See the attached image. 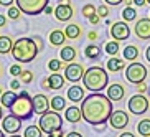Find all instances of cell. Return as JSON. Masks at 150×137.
<instances>
[{"instance_id":"obj_1","label":"cell","mask_w":150,"mask_h":137,"mask_svg":"<svg viewBox=\"0 0 150 137\" xmlns=\"http://www.w3.org/2000/svg\"><path fill=\"white\" fill-rule=\"evenodd\" d=\"M112 111V101L102 93H93L81 101L83 119L91 126H101L107 122Z\"/></svg>"},{"instance_id":"obj_2","label":"cell","mask_w":150,"mask_h":137,"mask_svg":"<svg viewBox=\"0 0 150 137\" xmlns=\"http://www.w3.org/2000/svg\"><path fill=\"white\" fill-rule=\"evenodd\" d=\"M38 53H40V48H38L36 41L33 38H28V36L18 38L12 48V56L18 63H31Z\"/></svg>"},{"instance_id":"obj_3","label":"cell","mask_w":150,"mask_h":137,"mask_svg":"<svg viewBox=\"0 0 150 137\" xmlns=\"http://www.w3.org/2000/svg\"><path fill=\"white\" fill-rule=\"evenodd\" d=\"M84 88L91 91V93H101L104 88L109 84V75L107 71L101 66H91L89 70L84 71L83 76Z\"/></svg>"},{"instance_id":"obj_4","label":"cell","mask_w":150,"mask_h":137,"mask_svg":"<svg viewBox=\"0 0 150 137\" xmlns=\"http://www.w3.org/2000/svg\"><path fill=\"white\" fill-rule=\"evenodd\" d=\"M10 112L15 116H18L20 119H30L31 116L35 114V109H33V97H30V94L27 91L18 94V97L15 99L13 106L10 107Z\"/></svg>"},{"instance_id":"obj_5","label":"cell","mask_w":150,"mask_h":137,"mask_svg":"<svg viewBox=\"0 0 150 137\" xmlns=\"http://www.w3.org/2000/svg\"><path fill=\"white\" fill-rule=\"evenodd\" d=\"M38 126L41 127V131H43L45 134H53L58 129H63V117L58 114V111H54V109L46 111L45 114L40 116Z\"/></svg>"},{"instance_id":"obj_6","label":"cell","mask_w":150,"mask_h":137,"mask_svg":"<svg viewBox=\"0 0 150 137\" xmlns=\"http://www.w3.org/2000/svg\"><path fill=\"white\" fill-rule=\"evenodd\" d=\"M15 4L22 10V13L40 15L48 7V0H15Z\"/></svg>"},{"instance_id":"obj_7","label":"cell","mask_w":150,"mask_h":137,"mask_svg":"<svg viewBox=\"0 0 150 137\" xmlns=\"http://www.w3.org/2000/svg\"><path fill=\"white\" fill-rule=\"evenodd\" d=\"M147 78V68L139 61H132L125 68V80L132 84H139L142 81H145Z\"/></svg>"},{"instance_id":"obj_8","label":"cell","mask_w":150,"mask_h":137,"mask_svg":"<svg viewBox=\"0 0 150 137\" xmlns=\"http://www.w3.org/2000/svg\"><path fill=\"white\" fill-rule=\"evenodd\" d=\"M127 106H129L130 114L142 116V114H145L147 111H149L150 102H149V97H145L142 93H137V94H134V96L129 99Z\"/></svg>"},{"instance_id":"obj_9","label":"cell","mask_w":150,"mask_h":137,"mask_svg":"<svg viewBox=\"0 0 150 137\" xmlns=\"http://www.w3.org/2000/svg\"><path fill=\"white\" fill-rule=\"evenodd\" d=\"M22 121L18 116L15 114H8L5 116L4 119H2V129H4L5 134H8V136H12V134H17L20 129H22Z\"/></svg>"},{"instance_id":"obj_10","label":"cell","mask_w":150,"mask_h":137,"mask_svg":"<svg viewBox=\"0 0 150 137\" xmlns=\"http://www.w3.org/2000/svg\"><path fill=\"white\" fill-rule=\"evenodd\" d=\"M110 36L117 41H124L130 36V28L127 22H114L110 25Z\"/></svg>"},{"instance_id":"obj_11","label":"cell","mask_w":150,"mask_h":137,"mask_svg":"<svg viewBox=\"0 0 150 137\" xmlns=\"http://www.w3.org/2000/svg\"><path fill=\"white\" fill-rule=\"evenodd\" d=\"M84 76V68L81 63H69L64 68V78L71 83H78L79 80H83Z\"/></svg>"},{"instance_id":"obj_12","label":"cell","mask_w":150,"mask_h":137,"mask_svg":"<svg viewBox=\"0 0 150 137\" xmlns=\"http://www.w3.org/2000/svg\"><path fill=\"white\" fill-rule=\"evenodd\" d=\"M109 124L112 129H125L129 126V114L120 109L112 111V114L109 117Z\"/></svg>"},{"instance_id":"obj_13","label":"cell","mask_w":150,"mask_h":137,"mask_svg":"<svg viewBox=\"0 0 150 137\" xmlns=\"http://www.w3.org/2000/svg\"><path fill=\"white\" fill-rule=\"evenodd\" d=\"M135 35L140 38V40H149L150 38V17H144L140 18L139 22L135 23Z\"/></svg>"},{"instance_id":"obj_14","label":"cell","mask_w":150,"mask_h":137,"mask_svg":"<svg viewBox=\"0 0 150 137\" xmlns=\"http://www.w3.org/2000/svg\"><path fill=\"white\" fill-rule=\"evenodd\" d=\"M74 15V10L69 4H58V7L54 9V17L58 22H68Z\"/></svg>"},{"instance_id":"obj_15","label":"cell","mask_w":150,"mask_h":137,"mask_svg":"<svg viewBox=\"0 0 150 137\" xmlns=\"http://www.w3.org/2000/svg\"><path fill=\"white\" fill-rule=\"evenodd\" d=\"M51 106V101L45 94H36L33 96V109H35V114H45L46 111H50Z\"/></svg>"},{"instance_id":"obj_16","label":"cell","mask_w":150,"mask_h":137,"mask_svg":"<svg viewBox=\"0 0 150 137\" xmlns=\"http://www.w3.org/2000/svg\"><path fill=\"white\" fill-rule=\"evenodd\" d=\"M124 96H125V89H124L122 84L119 83H114V84H110L109 88H107V97H109L112 102H117V101H122Z\"/></svg>"},{"instance_id":"obj_17","label":"cell","mask_w":150,"mask_h":137,"mask_svg":"<svg viewBox=\"0 0 150 137\" xmlns=\"http://www.w3.org/2000/svg\"><path fill=\"white\" fill-rule=\"evenodd\" d=\"M64 119L71 124H76L83 119V112H81V107L78 106H69L64 109Z\"/></svg>"},{"instance_id":"obj_18","label":"cell","mask_w":150,"mask_h":137,"mask_svg":"<svg viewBox=\"0 0 150 137\" xmlns=\"http://www.w3.org/2000/svg\"><path fill=\"white\" fill-rule=\"evenodd\" d=\"M68 99H69L71 102H79L84 99V88H81V86H78V83H74L71 88H68V93H66Z\"/></svg>"},{"instance_id":"obj_19","label":"cell","mask_w":150,"mask_h":137,"mask_svg":"<svg viewBox=\"0 0 150 137\" xmlns=\"http://www.w3.org/2000/svg\"><path fill=\"white\" fill-rule=\"evenodd\" d=\"M66 33L63 30H53L50 33V43L53 45V46H63L64 41H66Z\"/></svg>"},{"instance_id":"obj_20","label":"cell","mask_w":150,"mask_h":137,"mask_svg":"<svg viewBox=\"0 0 150 137\" xmlns=\"http://www.w3.org/2000/svg\"><path fill=\"white\" fill-rule=\"evenodd\" d=\"M76 56H78V51H76L74 46H63L61 51H59V58H61L64 63H71L74 61Z\"/></svg>"},{"instance_id":"obj_21","label":"cell","mask_w":150,"mask_h":137,"mask_svg":"<svg viewBox=\"0 0 150 137\" xmlns=\"http://www.w3.org/2000/svg\"><path fill=\"white\" fill-rule=\"evenodd\" d=\"M17 94H15V91L13 89H10V91H5L2 96H0V104L4 107H7V109H10V107L13 106V102H15V99H17Z\"/></svg>"},{"instance_id":"obj_22","label":"cell","mask_w":150,"mask_h":137,"mask_svg":"<svg viewBox=\"0 0 150 137\" xmlns=\"http://www.w3.org/2000/svg\"><path fill=\"white\" fill-rule=\"evenodd\" d=\"M48 81H50V88H51V89H61L63 86H64V81H66V78H64L63 75L53 73V75H50Z\"/></svg>"},{"instance_id":"obj_23","label":"cell","mask_w":150,"mask_h":137,"mask_svg":"<svg viewBox=\"0 0 150 137\" xmlns=\"http://www.w3.org/2000/svg\"><path fill=\"white\" fill-rule=\"evenodd\" d=\"M12 48H13V41H12V38L7 36V35H0V55L12 53Z\"/></svg>"},{"instance_id":"obj_24","label":"cell","mask_w":150,"mask_h":137,"mask_svg":"<svg viewBox=\"0 0 150 137\" xmlns=\"http://www.w3.org/2000/svg\"><path fill=\"white\" fill-rule=\"evenodd\" d=\"M124 66H125V63H124L122 60H119L117 56L109 58V61H107V70H109L110 73H117V71L124 70Z\"/></svg>"},{"instance_id":"obj_25","label":"cell","mask_w":150,"mask_h":137,"mask_svg":"<svg viewBox=\"0 0 150 137\" xmlns=\"http://www.w3.org/2000/svg\"><path fill=\"white\" fill-rule=\"evenodd\" d=\"M139 58V48L134 46V45H129L124 48V60L125 61H135Z\"/></svg>"},{"instance_id":"obj_26","label":"cell","mask_w":150,"mask_h":137,"mask_svg":"<svg viewBox=\"0 0 150 137\" xmlns=\"http://www.w3.org/2000/svg\"><path fill=\"white\" fill-rule=\"evenodd\" d=\"M64 33H66L68 38L76 40V38H79V35H81V27L79 25H76V23H69V25L64 28Z\"/></svg>"},{"instance_id":"obj_27","label":"cell","mask_w":150,"mask_h":137,"mask_svg":"<svg viewBox=\"0 0 150 137\" xmlns=\"http://www.w3.org/2000/svg\"><path fill=\"white\" fill-rule=\"evenodd\" d=\"M137 132L142 137H150V119H142L137 124Z\"/></svg>"},{"instance_id":"obj_28","label":"cell","mask_w":150,"mask_h":137,"mask_svg":"<svg viewBox=\"0 0 150 137\" xmlns=\"http://www.w3.org/2000/svg\"><path fill=\"white\" fill-rule=\"evenodd\" d=\"M84 55L91 60H97V58L101 56V48L97 46V45H88L86 50H84Z\"/></svg>"},{"instance_id":"obj_29","label":"cell","mask_w":150,"mask_h":137,"mask_svg":"<svg viewBox=\"0 0 150 137\" xmlns=\"http://www.w3.org/2000/svg\"><path fill=\"white\" fill-rule=\"evenodd\" d=\"M43 136V131H41L40 126H28L23 131V137H41Z\"/></svg>"},{"instance_id":"obj_30","label":"cell","mask_w":150,"mask_h":137,"mask_svg":"<svg viewBox=\"0 0 150 137\" xmlns=\"http://www.w3.org/2000/svg\"><path fill=\"white\" fill-rule=\"evenodd\" d=\"M51 109L54 111H63V109H66V99L63 96H54L53 99H51Z\"/></svg>"},{"instance_id":"obj_31","label":"cell","mask_w":150,"mask_h":137,"mask_svg":"<svg viewBox=\"0 0 150 137\" xmlns=\"http://www.w3.org/2000/svg\"><path fill=\"white\" fill-rule=\"evenodd\" d=\"M122 18H124V22H134L137 18V10L132 9V7H125L122 10Z\"/></svg>"},{"instance_id":"obj_32","label":"cell","mask_w":150,"mask_h":137,"mask_svg":"<svg viewBox=\"0 0 150 137\" xmlns=\"http://www.w3.org/2000/svg\"><path fill=\"white\" fill-rule=\"evenodd\" d=\"M119 50H120V46H119V41L117 40H112L109 43H106V53L110 55V56H117Z\"/></svg>"},{"instance_id":"obj_33","label":"cell","mask_w":150,"mask_h":137,"mask_svg":"<svg viewBox=\"0 0 150 137\" xmlns=\"http://www.w3.org/2000/svg\"><path fill=\"white\" fill-rule=\"evenodd\" d=\"M63 66V60H56V58H53V60H50L48 61V70L53 71V73H58V71L61 70Z\"/></svg>"},{"instance_id":"obj_34","label":"cell","mask_w":150,"mask_h":137,"mask_svg":"<svg viewBox=\"0 0 150 137\" xmlns=\"http://www.w3.org/2000/svg\"><path fill=\"white\" fill-rule=\"evenodd\" d=\"M22 15V10L18 9V7H8L7 9V17L12 18V20H18Z\"/></svg>"},{"instance_id":"obj_35","label":"cell","mask_w":150,"mask_h":137,"mask_svg":"<svg viewBox=\"0 0 150 137\" xmlns=\"http://www.w3.org/2000/svg\"><path fill=\"white\" fill-rule=\"evenodd\" d=\"M94 13H97V7H94L93 4H86L83 7V15L86 18H89L91 15H94Z\"/></svg>"},{"instance_id":"obj_36","label":"cell","mask_w":150,"mask_h":137,"mask_svg":"<svg viewBox=\"0 0 150 137\" xmlns=\"http://www.w3.org/2000/svg\"><path fill=\"white\" fill-rule=\"evenodd\" d=\"M20 81H22L23 84H30L31 81H33V73H31L30 70H23L22 75H20Z\"/></svg>"},{"instance_id":"obj_37","label":"cell","mask_w":150,"mask_h":137,"mask_svg":"<svg viewBox=\"0 0 150 137\" xmlns=\"http://www.w3.org/2000/svg\"><path fill=\"white\" fill-rule=\"evenodd\" d=\"M22 66H20V63H15V65H12L10 66V75L13 76V78H20V75H22Z\"/></svg>"},{"instance_id":"obj_38","label":"cell","mask_w":150,"mask_h":137,"mask_svg":"<svg viewBox=\"0 0 150 137\" xmlns=\"http://www.w3.org/2000/svg\"><path fill=\"white\" fill-rule=\"evenodd\" d=\"M97 15L101 18L109 17V9H107V5H99V7H97Z\"/></svg>"},{"instance_id":"obj_39","label":"cell","mask_w":150,"mask_h":137,"mask_svg":"<svg viewBox=\"0 0 150 137\" xmlns=\"http://www.w3.org/2000/svg\"><path fill=\"white\" fill-rule=\"evenodd\" d=\"M22 88V81L20 80H12V83H10V89H13V91H18V89Z\"/></svg>"},{"instance_id":"obj_40","label":"cell","mask_w":150,"mask_h":137,"mask_svg":"<svg viewBox=\"0 0 150 137\" xmlns=\"http://www.w3.org/2000/svg\"><path fill=\"white\" fill-rule=\"evenodd\" d=\"M135 86H137V91H139V93H142V94H144V93L147 91V89H149V86L145 84V81H142V83L135 84Z\"/></svg>"},{"instance_id":"obj_41","label":"cell","mask_w":150,"mask_h":137,"mask_svg":"<svg viewBox=\"0 0 150 137\" xmlns=\"http://www.w3.org/2000/svg\"><path fill=\"white\" fill-rule=\"evenodd\" d=\"M88 20H89V23H93V25H97V23L101 22V17H99L97 13H94V15H91V17H89Z\"/></svg>"},{"instance_id":"obj_42","label":"cell","mask_w":150,"mask_h":137,"mask_svg":"<svg viewBox=\"0 0 150 137\" xmlns=\"http://www.w3.org/2000/svg\"><path fill=\"white\" fill-rule=\"evenodd\" d=\"M13 2H15V0H0V5L8 9V7H12V4H13Z\"/></svg>"},{"instance_id":"obj_43","label":"cell","mask_w":150,"mask_h":137,"mask_svg":"<svg viewBox=\"0 0 150 137\" xmlns=\"http://www.w3.org/2000/svg\"><path fill=\"white\" fill-rule=\"evenodd\" d=\"M104 2H106L107 5H114V7H115V5H120L124 0H104Z\"/></svg>"},{"instance_id":"obj_44","label":"cell","mask_w":150,"mask_h":137,"mask_svg":"<svg viewBox=\"0 0 150 137\" xmlns=\"http://www.w3.org/2000/svg\"><path fill=\"white\" fill-rule=\"evenodd\" d=\"M48 137H63V129H58L53 134H48Z\"/></svg>"},{"instance_id":"obj_45","label":"cell","mask_w":150,"mask_h":137,"mask_svg":"<svg viewBox=\"0 0 150 137\" xmlns=\"http://www.w3.org/2000/svg\"><path fill=\"white\" fill-rule=\"evenodd\" d=\"M64 137H83V136H81L79 132H76V131H73V132H68Z\"/></svg>"},{"instance_id":"obj_46","label":"cell","mask_w":150,"mask_h":137,"mask_svg":"<svg viewBox=\"0 0 150 137\" xmlns=\"http://www.w3.org/2000/svg\"><path fill=\"white\" fill-rule=\"evenodd\" d=\"M41 88H43V89H51V88H50V81L48 80H43V81H41Z\"/></svg>"},{"instance_id":"obj_47","label":"cell","mask_w":150,"mask_h":137,"mask_svg":"<svg viewBox=\"0 0 150 137\" xmlns=\"http://www.w3.org/2000/svg\"><path fill=\"white\" fill-rule=\"evenodd\" d=\"M45 13H46V15H51V13H54V9L51 7V5H48V7L45 9Z\"/></svg>"},{"instance_id":"obj_48","label":"cell","mask_w":150,"mask_h":137,"mask_svg":"<svg viewBox=\"0 0 150 137\" xmlns=\"http://www.w3.org/2000/svg\"><path fill=\"white\" fill-rule=\"evenodd\" d=\"M88 38H89V40H96V38H97V33H96V31H89V33H88Z\"/></svg>"},{"instance_id":"obj_49","label":"cell","mask_w":150,"mask_h":137,"mask_svg":"<svg viewBox=\"0 0 150 137\" xmlns=\"http://www.w3.org/2000/svg\"><path fill=\"white\" fill-rule=\"evenodd\" d=\"M134 4H135L137 7H144V5L147 4V0H134Z\"/></svg>"},{"instance_id":"obj_50","label":"cell","mask_w":150,"mask_h":137,"mask_svg":"<svg viewBox=\"0 0 150 137\" xmlns=\"http://www.w3.org/2000/svg\"><path fill=\"white\" fill-rule=\"evenodd\" d=\"M5 23H7V17L5 15H0V28L5 27Z\"/></svg>"},{"instance_id":"obj_51","label":"cell","mask_w":150,"mask_h":137,"mask_svg":"<svg viewBox=\"0 0 150 137\" xmlns=\"http://www.w3.org/2000/svg\"><path fill=\"white\" fill-rule=\"evenodd\" d=\"M119 137H135V136H134L132 132H122V134H120Z\"/></svg>"},{"instance_id":"obj_52","label":"cell","mask_w":150,"mask_h":137,"mask_svg":"<svg viewBox=\"0 0 150 137\" xmlns=\"http://www.w3.org/2000/svg\"><path fill=\"white\" fill-rule=\"evenodd\" d=\"M145 58H147V61L150 63V46H149V48L145 50Z\"/></svg>"},{"instance_id":"obj_53","label":"cell","mask_w":150,"mask_h":137,"mask_svg":"<svg viewBox=\"0 0 150 137\" xmlns=\"http://www.w3.org/2000/svg\"><path fill=\"white\" fill-rule=\"evenodd\" d=\"M4 119V106H2V104H0V121Z\"/></svg>"},{"instance_id":"obj_54","label":"cell","mask_w":150,"mask_h":137,"mask_svg":"<svg viewBox=\"0 0 150 137\" xmlns=\"http://www.w3.org/2000/svg\"><path fill=\"white\" fill-rule=\"evenodd\" d=\"M124 2H125V5H127V7H130V5H132V2H134V0H124Z\"/></svg>"},{"instance_id":"obj_55","label":"cell","mask_w":150,"mask_h":137,"mask_svg":"<svg viewBox=\"0 0 150 137\" xmlns=\"http://www.w3.org/2000/svg\"><path fill=\"white\" fill-rule=\"evenodd\" d=\"M0 137H5V132H4V129H0Z\"/></svg>"},{"instance_id":"obj_56","label":"cell","mask_w":150,"mask_h":137,"mask_svg":"<svg viewBox=\"0 0 150 137\" xmlns=\"http://www.w3.org/2000/svg\"><path fill=\"white\" fill-rule=\"evenodd\" d=\"M59 4H69V0H59Z\"/></svg>"},{"instance_id":"obj_57","label":"cell","mask_w":150,"mask_h":137,"mask_svg":"<svg viewBox=\"0 0 150 137\" xmlns=\"http://www.w3.org/2000/svg\"><path fill=\"white\" fill-rule=\"evenodd\" d=\"M8 137H23V136H18V134H12V136H8Z\"/></svg>"},{"instance_id":"obj_58","label":"cell","mask_w":150,"mask_h":137,"mask_svg":"<svg viewBox=\"0 0 150 137\" xmlns=\"http://www.w3.org/2000/svg\"><path fill=\"white\" fill-rule=\"evenodd\" d=\"M2 94H4V91H2V88H0V96H2Z\"/></svg>"},{"instance_id":"obj_59","label":"cell","mask_w":150,"mask_h":137,"mask_svg":"<svg viewBox=\"0 0 150 137\" xmlns=\"http://www.w3.org/2000/svg\"><path fill=\"white\" fill-rule=\"evenodd\" d=\"M147 91H149V96H150V86H149V89H147Z\"/></svg>"},{"instance_id":"obj_60","label":"cell","mask_w":150,"mask_h":137,"mask_svg":"<svg viewBox=\"0 0 150 137\" xmlns=\"http://www.w3.org/2000/svg\"><path fill=\"white\" fill-rule=\"evenodd\" d=\"M147 4H150V0H147Z\"/></svg>"},{"instance_id":"obj_61","label":"cell","mask_w":150,"mask_h":137,"mask_svg":"<svg viewBox=\"0 0 150 137\" xmlns=\"http://www.w3.org/2000/svg\"><path fill=\"white\" fill-rule=\"evenodd\" d=\"M0 73H2V68H0Z\"/></svg>"}]
</instances>
